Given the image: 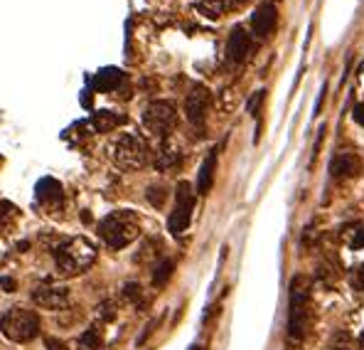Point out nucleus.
<instances>
[{"mask_svg": "<svg viewBox=\"0 0 364 350\" xmlns=\"http://www.w3.org/2000/svg\"><path fill=\"white\" fill-rule=\"evenodd\" d=\"M33 301L38 303L40 308H50V311H57V308H64L69 303V291L64 286H50L42 284L33 291Z\"/></svg>", "mask_w": 364, "mask_h": 350, "instance_id": "nucleus-11", "label": "nucleus"}, {"mask_svg": "<svg viewBox=\"0 0 364 350\" xmlns=\"http://www.w3.org/2000/svg\"><path fill=\"white\" fill-rule=\"evenodd\" d=\"M224 3H227V10H239V8H244L249 0H224Z\"/></svg>", "mask_w": 364, "mask_h": 350, "instance_id": "nucleus-29", "label": "nucleus"}, {"mask_svg": "<svg viewBox=\"0 0 364 350\" xmlns=\"http://www.w3.org/2000/svg\"><path fill=\"white\" fill-rule=\"evenodd\" d=\"M178 123V111L170 101H150L143 109V126L148 128L153 136H170Z\"/></svg>", "mask_w": 364, "mask_h": 350, "instance_id": "nucleus-6", "label": "nucleus"}, {"mask_svg": "<svg viewBox=\"0 0 364 350\" xmlns=\"http://www.w3.org/2000/svg\"><path fill=\"white\" fill-rule=\"evenodd\" d=\"M192 213H195V193H192V185L182 180L178 185V193H175V210L168 220L170 235L180 237L185 232L192 222Z\"/></svg>", "mask_w": 364, "mask_h": 350, "instance_id": "nucleus-7", "label": "nucleus"}, {"mask_svg": "<svg viewBox=\"0 0 364 350\" xmlns=\"http://www.w3.org/2000/svg\"><path fill=\"white\" fill-rule=\"evenodd\" d=\"M108 151H111V161L121 171H140L148 163V146L136 133H121Z\"/></svg>", "mask_w": 364, "mask_h": 350, "instance_id": "nucleus-5", "label": "nucleus"}, {"mask_svg": "<svg viewBox=\"0 0 364 350\" xmlns=\"http://www.w3.org/2000/svg\"><path fill=\"white\" fill-rule=\"evenodd\" d=\"M332 350H350V348H332Z\"/></svg>", "mask_w": 364, "mask_h": 350, "instance_id": "nucleus-31", "label": "nucleus"}, {"mask_svg": "<svg viewBox=\"0 0 364 350\" xmlns=\"http://www.w3.org/2000/svg\"><path fill=\"white\" fill-rule=\"evenodd\" d=\"M173 269H175V264L170 259H163L158 266H155V271H153V284L155 286H165L170 281V276H173Z\"/></svg>", "mask_w": 364, "mask_h": 350, "instance_id": "nucleus-20", "label": "nucleus"}, {"mask_svg": "<svg viewBox=\"0 0 364 350\" xmlns=\"http://www.w3.org/2000/svg\"><path fill=\"white\" fill-rule=\"evenodd\" d=\"M121 81H123V72L108 67V69L98 72L96 79H93V84H96V89H101V91H113V89H118Z\"/></svg>", "mask_w": 364, "mask_h": 350, "instance_id": "nucleus-16", "label": "nucleus"}, {"mask_svg": "<svg viewBox=\"0 0 364 350\" xmlns=\"http://www.w3.org/2000/svg\"><path fill=\"white\" fill-rule=\"evenodd\" d=\"M145 198H148V203L153 205V208H163L165 198H168V193H165L163 185H150L148 193H145Z\"/></svg>", "mask_w": 364, "mask_h": 350, "instance_id": "nucleus-22", "label": "nucleus"}, {"mask_svg": "<svg viewBox=\"0 0 364 350\" xmlns=\"http://www.w3.org/2000/svg\"><path fill=\"white\" fill-rule=\"evenodd\" d=\"M362 168V161L357 153L352 151H340L330 161V175L332 178H355Z\"/></svg>", "mask_w": 364, "mask_h": 350, "instance_id": "nucleus-12", "label": "nucleus"}, {"mask_svg": "<svg viewBox=\"0 0 364 350\" xmlns=\"http://www.w3.org/2000/svg\"><path fill=\"white\" fill-rule=\"evenodd\" d=\"M98 318H101V321H113V318H116V303L113 301H103V303H98Z\"/></svg>", "mask_w": 364, "mask_h": 350, "instance_id": "nucleus-24", "label": "nucleus"}, {"mask_svg": "<svg viewBox=\"0 0 364 350\" xmlns=\"http://www.w3.org/2000/svg\"><path fill=\"white\" fill-rule=\"evenodd\" d=\"M350 284H352V289H355V291L364 293V264L355 266V269L350 271Z\"/></svg>", "mask_w": 364, "mask_h": 350, "instance_id": "nucleus-23", "label": "nucleus"}, {"mask_svg": "<svg viewBox=\"0 0 364 350\" xmlns=\"http://www.w3.org/2000/svg\"><path fill=\"white\" fill-rule=\"evenodd\" d=\"M251 52H254L251 35L246 33V28L237 25L227 40V60L232 62V64H241V62H246L251 57Z\"/></svg>", "mask_w": 364, "mask_h": 350, "instance_id": "nucleus-9", "label": "nucleus"}, {"mask_svg": "<svg viewBox=\"0 0 364 350\" xmlns=\"http://www.w3.org/2000/svg\"><path fill=\"white\" fill-rule=\"evenodd\" d=\"M362 343H364V333H362Z\"/></svg>", "mask_w": 364, "mask_h": 350, "instance_id": "nucleus-32", "label": "nucleus"}, {"mask_svg": "<svg viewBox=\"0 0 364 350\" xmlns=\"http://www.w3.org/2000/svg\"><path fill=\"white\" fill-rule=\"evenodd\" d=\"M345 239H347V247H350V249H362L364 247V225L362 222L350 225L345 232Z\"/></svg>", "mask_w": 364, "mask_h": 350, "instance_id": "nucleus-19", "label": "nucleus"}, {"mask_svg": "<svg viewBox=\"0 0 364 350\" xmlns=\"http://www.w3.org/2000/svg\"><path fill=\"white\" fill-rule=\"evenodd\" d=\"M275 23H278V10H275L273 0H263L251 15V28L256 38H268V35L275 30Z\"/></svg>", "mask_w": 364, "mask_h": 350, "instance_id": "nucleus-10", "label": "nucleus"}, {"mask_svg": "<svg viewBox=\"0 0 364 350\" xmlns=\"http://www.w3.org/2000/svg\"><path fill=\"white\" fill-rule=\"evenodd\" d=\"M352 116H355V121L360 123V126H364V104H357L355 111H352Z\"/></svg>", "mask_w": 364, "mask_h": 350, "instance_id": "nucleus-27", "label": "nucleus"}, {"mask_svg": "<svg viewBox=\"0 0 364 350\" xmlns=\"http://www.w3.org/2000/svg\"><path fill=\"white\" fill-rule=\"evenodd\" d=\"M190 350H202V348H200V346H192Z\"/></svg>", "mask_w": 364, "mask_h": 350, "instance_id": "nucleus-30", "label": "nucleus"}, {"mask_svg": "<svg viewBox=\"0 0 364 350\" xmlns=\"http://www.w3.org/2000/svg\"><path fill=\"white\" fill-rule=\"evenodd\" d=\"M308 308H310V284L305 276H293L290 281V308H288V336L300 341L308 333Z\"/></svg>", "mask_w": 364, "mask_h": 350, "instance_id": "nucleus-3", "label": "nucleus"}, {"mask_svg": "<svg viewBox=\"0 0 364 350\" xmlns=\"http://www.w3.org/2000/svg\"><path fill=\"white\" fill-rule=\"evenodd\" d=\"M210 104H212V94L207 86L202 84H195L190 89V94H187L185 99V114H187V121L192 123V126H202L207 118V111H210Z\"/></svg>", "mask_w": 364, "mask_h": 350, "instance_id": "nucleus-8", "label": "nucleus"}, {"mask_svg": "<svg viewBox=\"0 0 364 350\" xmlns=\"http://www.w3.org/2000/svg\"><path fill=\"white\" fill-rule=\"evenodd\" d=\"M261 101H263V91H256V94H254L251 99H249V104H246L249 114L256 116V111H258V106H261Z\"/></svg>", "mask_w": 364, "mask_h": 350, "instance_id": "nucleus-25", "label": "nucleus"}, {"mask_svg": "<svg viewBox=\"0 0 364 350\" xmlns=\"http://www.w3.org/2000/svg\"><path fill=\"white\" fill-rule=\"evenodd\" d=\"M123 121H126V116H118V114H113V111H98V114L91 116V126L96 128L98 133L113 131V128L121 126Z\"/></svg>", "mask_w": 364, "mask_h": 350, "instance_id": "nucleus-15", "label": "nucleus"}, {"mask_svg": "<svg viewBox=\"0 0 364 350\" xmlns=\"http://www.w3.org/2000/svg\"><path fill=\"white\" fill-rule=\"evenodd\" d=\"M96 259V247L86 237H69L59 247H55V264L59 276L84 274Z\"/></svg>", "mask_w": 364, "mask_h": 350, "instance_id": "nucleus-1", "label": "nucleus"}, {"mask_svg": "<svg viewBox=\"0 0 364 350\" xmlns=\"http://www.w3.org/2000/svg\"><path fill=\"white\" fill-rule=\"evenodd\" d=\"M0 289H3L5 293H13L15 289H18V284H15L13 276H0Z\"/></svg>", "mask_w": 364, "mask_h": 350, "instance_id": "nucleus-26", "label": "nucleus"}, {"mask_svg": "<svg viewBox=\"0 0 364 350\" xmlns=\"http://www.w3.org/2000/svg\"><path fill=\"white\" fill-rule=\"evenodd\" d=\"M103 348V336L96 326L86 328L79 338V350H101Z\"/></svg>", "mask_w": 364, "mask_h": 350, "instance_id": "nucleus-18", "label": "nucleus"}, {"mask_svg": "<svg viewBox=\"0 0 364 350\" xmlns=\"http://www.w3.org/2000/svg\"><path fill=\"white\" fill-rule=\"evenodd\" d=\"M215 168H217V151H212L205 158V163H202L200 175H197V193H210L212 183H215Z\"/></svg>", "mask_w": 364, "mask_h": 350, "instance_id": "nucleus-14", "label": "nucleus"}, {"mask_svg": "<svg viewBox=\"0 0 364 350\" xmlns=\"http://www.w3.org/2000/svg\"><path fill=\"white\" fill-rule=\"evenodd\" d=\"M45 343H47V348H50V350H64V343L57 341V338H45Z\"/></svg>", "mask_w": 364, "mask_h": 350, "instance_id": "nucleus-28", "label": "nucleus"}, {"mask_svg": "<svg viewBox=\"0 0 364 350\" xmlns=\"http://www.w3.org/2000/svg\"><path fill=\"white\" fill-rule=\"evenodd\" d=\"M140 235V220L131 210H116L98 222V237L111 249H123Z\"/></svg>", "mask_w": 364, "mask_h": 350, "instance_id": "nucleus-2", "label": "nucleus"}, {"mask_svg": "<svg viewBox=\"0 0 364 350\" xmlns=\"http://www.w3.org/2000/svg\"><path fill=\"white\" fill-rule=\"evenodd\" d=\"M0 333L13 343H30L40 336V316L28 308H8L0 316Z\"/></svg>", "mask_w": 364, "mask_h": 350, "instance_id": "nucleus-4", "label": "nucleus"}, {"mask_svg": "<svg viewBox=\"0 0 364 350\" xmlns=\"http://www.w3.org/2000/svg\"><path fill=\"white\" fill-rule=\"evenodd\" d=\"M180 166V151L173 146H163V151L155 158V168L158 171H173V168Z\"/></svg>", "mask_w": 364, "mask_h": 350, "instance_id": "nucleus-17", "label": "nucleus"}, {"mask_svg": "<svg viewBox=\"0 0 364 350\" xmlns=\"http://www.w3.org/2000/svg\"><path fill=\"white\" fill-rule=\"evenodd\" d=\"M123 298H126V301H131L133 306H143V303H145L143 289H140V284H136V281H131V284L123 286Z\"/></svg>", "mask_w": 364, "mask_h": 350, "instance_id": "nucleus-21", "label": "nucleus"}, {"mask_svg": "<svg viewBox=\"0 0 364 350\" xmlns=\"http://www.w3.org/2000/svg\"><path fill=\"white\" fill-rule=\"evenodd\" d=\"M38 200L47 208H55V205H62V185L52 178H42L38 183Z\"/></svg>", "mask_w": 364, "mask_h": 350, "instance_id": "nucleus-13", "label": "nucleus"}]
</instances>
